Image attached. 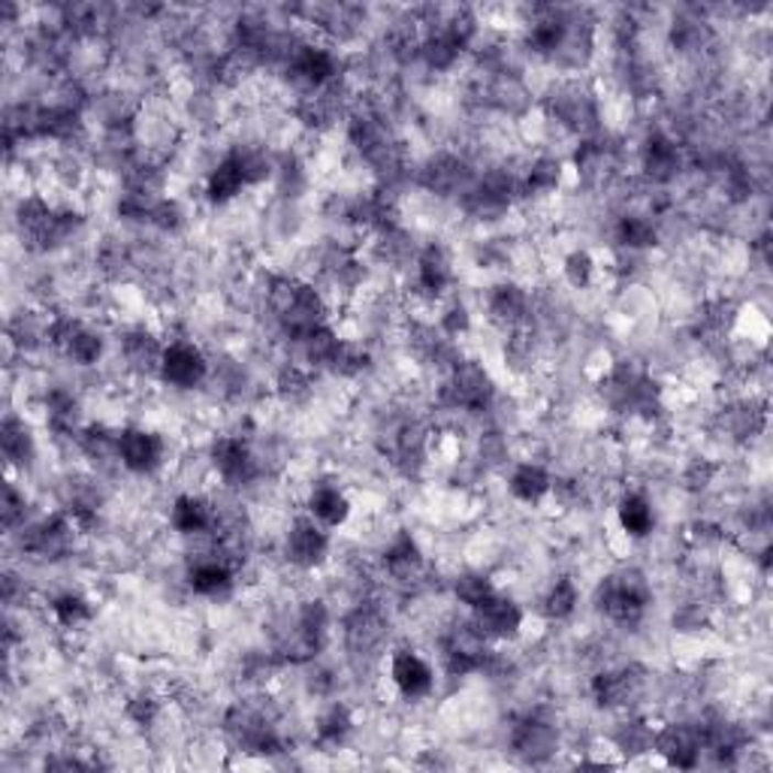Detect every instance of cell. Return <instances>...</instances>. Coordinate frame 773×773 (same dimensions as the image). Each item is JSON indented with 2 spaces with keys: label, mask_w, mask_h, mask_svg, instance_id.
Here are the masks:
<instances>
[{
  "label": "cell",
  "mask_w": 773,
  "mask_h": 773,
  "mask_svg": "<svg viewBox=\"0 0 773 773\" xmlns=\"http://www.w3.org/2000/svg\"><path fill=\"white\" fill-rule=\"evenodd\" d=\"M653 598V586L644 571L638 568H622L617 575L598 584L596 605L598 610L617 625H634L646 613V605Z\"/></svg>",
  "instance_id": "6da1fadb"
},
{
  "label": "cell",
  "mask_w": 773,
  "mask_h": 773,
  "mask_svg": "<svg viewBox=\"0 0 773 773\" xmlns=\"http://www.w3.org/2000/svg\"><path fill=\"white\" fill-rule=\"evenodd\" d=\"M496 396V384H492L490 372L483 369L478 360H466L459 357L457 363L450 366L442 381V402L447 411H459V414H478L492 405Z\"/></svg>",
  "instance_id": "7a4b0ae2"
},
{
  "label": "cell",
  "mask_w": 773,
  "mask_h": 773,
  "mask_svg": "<svg viewBox=\"0 0 773 773\" xmlns=\"http://www.w3.org/2000/svg\"><path fill=\"white\" fill-rule=\"evenodd\" d=\"M211 363L194 339H170L161 360V381L173 390H197L209 381Z\"/></svg>",
  "instance_id": "3957f363"
},
{
  "label": "cell",
  "mask_w": 773,
  "mask_h": 773,
  "mask_svg": "<svg viewBox=\"0 0 773 773\" xmlns=\"http://www.w3.org/2000/svg\"><path fill=\"white\" fill-rule=\"evenodd\" d=\"M329 547H333L329 529L320 526L315 516L300 514L291 523V529H287V535H284L282 553L293 568L315 571V568H320L329 559Z\"/></svg>",
  "instance_id": "277c9868"
},
{
  "label": "cell",
  "mask_w": 773,
  "mask_h": 773,
  "mask_svg": "<svg viewBox=\"0 0 773 773\" xmlns=\"http://www.w3.org/2000/svg\"><path fill=\"white\" fill-rule=\"evenodd\" d=\"M209 466L227 487H248L260 478L258 454L242 435H218L209 447Z\"/></svg>",
  "instance_id": "5b68a950"
},
{
  "label": "cell",
  "mask_w": 773,
  "mask_h": 773,
  "mask_svg": "<svg viewBox=\"0 0 773 773\" xmlns=\"http://www.w3.org/2000/svg\"><path fill=\"white\" fill-rule=\"evenodd\" d=\"M164 435L142 429V426L118 429V466L121 469H128L130 475H154L157 469H164Z\"/></svg>",
  "instance_id": "8992f818"
},
{
  "label": "cell",
  "mask_w": 773,
  "mask_h": 773,
  "mask_svg": "<svg viewBox=\"0 0 773 773\" xmlns=\"http://www.w3.org/2000/svg\"><path fill=\"white\" fill-rule=\"evenodd\" d=\"M471 622L481 629V634L490 644H508V641H516L523 634L526 613H523V608L516 601H511L502 592H496L487 605L471 610Z\"/></svg>",
  "instance_id": "52a82bcc"
},
{
  "label": "cell",
  "mask_w": 773,
  "mask_h": 773,
  "mask_svg": "<svg viewBox=\"0 0 773 773\" xmlns=\"http://www.w3.org/2000/svg\"><path fill=\"white\" fill-rule=\"evenodd\" d=\"M653 752H658L671 767H683V771L698 767L704 755L701 726L668 722L665 728H656V747H653Z\"/></svg>",
  "instance_id": "ba28073f"
},
{
  "label": "cell",
  "mask_w": 773,
  "mask_h": 773,
  "mask_svg": "<svg viewBox=\"0 0 773 773\" xmlns=\"http://www.w3.org/2000/svg\"><path fill=\"white\" fill-rule=\"evenodd\" d=\"M511 747H514L520 759L541 764L559 750V731H556L551 719H544L541 714H529L511 731Z\"/></svg>",
  "instance_id": "9c48e42d"
},
{
  "label": "cell",
  "mask_w": 773,
  "mask_h": 773,
  "mask_svg": "<svg viewBox=\"0 0 773 773\" xmlns=\"http://www.w3.org/2000/svg\"><path fill=\"white\" fill-rule=\"evenodd\" d=\"M390 683L402 698L421 701L435 689V668L414 650H393L390 656Z\"/></svg>",
  "instance_id": "30bf717a"
},
{
  "label": "cell",
  "mask_w": 773,
  "mask_h": 773,
  "mask_svg": "<svg viewBox=\"0 0 773 773\" xmlns=\"http://www.w3.org/2000/svg\"><path fill=\"white\" fill-rule=\"evenodd\" d=\"M457 282V270H454V258L445 246H426L417 254V272H414V284L417 293L438 300L445 296Z\"/></svg>",
  "instance_id": "8fae6325"
},
{
  "label": "cell",
  "mask_w": 773,
  "mask_h": 773,
  "mask_svg": "<svg viewBox=\"0 0 773 773\" xmlns=\"http://www.w3.org/2000/svg\"><path fill=\"white\" fill-rule=\"evenodd\" d=\"M170 526L185 538H211L215 535V502L182 492L170 508Z\"/></svg>",
  "instance_id": "7c38bea8"
},
{
  "label": "cell",
  "mask_w": 773,
  "mask_h": 773,
  "mask_svg": "<svg viewBox=\"0 0 773 773\" xmlns=\"http://www.w3.org/2000/svg\"><path fill=\"white\" fill-rule=\"evenodd\" d=\"M487 312H490L492 324H499L508 333L529 327V315H532V300H529L526 287L520 284H499L492 287L490 300H487Z\"/></svg>",
  "instance_id": "4fadbf2b"
},
{
  "label": "cell",
  "mask_w": 773,
  "mask_h": 773,
  "mask_svg": "<svg viewBox=\"0 0 773 773\" xmlns=\"http://www.w3.org/2000/svg\"><path fill=\"white\" fill-rule=\"evenodd\" d=\"M641 166H644V176L656 185H668L679 176L683 170V152L679 145L665 133H653L646 140L644 152H641Z\"/></svg>",
  "instance_id": "5bb4252c"
},
{
  "label": "cell",
  "mask_w": 773,
  "mask_h": 773,
  "mask_svg": "<svg viewBox=\"0 0 773 773\" xmlns=\"http://www.w3.org/2000/svg\"><path fill=\"white\" fill-rule=\"evenodd\" d=\"M305 514L315 516L320 526L339 529L351 520V499L348 492L341 490L339 483H315L308 492V502H305Z\"/></svg>",
  "instance_id": "9a60e30c"
},
{
  "label": "cell",
  "mask_w": 773,
  "mask_h": 773,
  "mask_svg": "<svg viewBox=\"0 0 773 773\" xmlns=\"http://www.w3.org/2000/svg\"><path fill=\"white\" fill-rule=\"evenodd\" d=\"M166 341H161L149 329H130L121 341V353L130 372L137 375H161V360H164Z\"/></svg>",
  "instance_id": "2e32d148"
},
{
  "label": "cell",
  "mask_w": 773,
  "mask_h": 773,
  "mask_svg": "<svg viewBox=\"0 0 773 773\" xmlns=\"http://www.w3.org/2000/svg\"><path fill=\"white\" fill-rule=\"evenodd\" d=\"M188 584H190V589H194V596L224 598V596H230V592H233L236 571L230 568V565L224 563V559H218V556H215L209 547V553H206L199 563H194V568H190Z\"/></svg>",
  "instance_id": "e0dca14e"
},
{
  "label": "cell",
  "mask_w": 773,
  "mask_h": 773,
  "mask_svg": "<svg viewBox=\"0 0 773 773\" xmlns=\"http://www.w3.org/2000/svg\"><path fill=\"white\" fill-rule=\"evenodd\" d=\"M617 523L629 538L644 541L656 532V511L644 492H622L617 502Z\"/></svg>",
  "instance_id": "ac0fdd59"
},
{
  "label": "cell",
  "mask_w": 773,
  "mask_h": 773,
  "mask_svg": "<svg viewBox=\"0 0 773 773\" xmlns=\"http://www.w3.org/2000/svg\"><path fill=\"white\" fill-rule=\"evenodd\" d=\"M381 563H384L386 575L399 580V584H409V580L423 575V553L409 532H399L396 538L386 544Z\"/></svg>",
  "instance_id": "d6986e66"
},
{
  "label": "cell",
  "mask_w": 773,
  "mask_h": 773,
  "mask_svg": "<svg viewBox=\"0 0 773 773\" xmlns=\"http://www.w3.org/2000/svg\"><path fill=\"white\" fill-rule=\"evenodd\" d=\"M246 188V173H242V166H239L233 152L224 154L221 161L209 170V176H206V197H209V203H215V206L233 203Z\"/></svg>",
  "instance_id": "ffe728a7"
},
{
  "label": "cell",
  "mask_w": 773,
  "mask_h": 773,
  "mask_svg": "<svg viewBox=\"0 0 773 773\" xmlns=\"http://www.w3.org/2000/svg\"><path fill=\"white\" fill-rule=\"evenodd\" d=\"M641 692V677H634L632 671H601L596 679H592V698H596L601 707H629L632 698H638Z\"/></svg>",
  "instance_id": "44dd1931"
},
{
  "label": "cell",
  "mask_w": 773,
  "mask_h": 773,
  "mask_svg": "<svg viewBox=\"0 0 773 773\" xmlns=\"http://www.w3.org/2000/svg\"><path fill=\"white\" fill-rule=\"evenodd\" d=\"M508 490L516 502L538 504L553 492V475L538 462H520L508 478Z\"/></svg>",
  "instance_id": "7402d4cb"
},
{
  "label": "cell",
  "mask_w": 773,
  "mask_h": 773,
  "mask_svg": "<svg viewBox=\"0 0 773 773\" xmlns=\"http://www.w3.org/2000/svg\"><path fill=\"white\" fill-rule=\"evenodd\" d=\"M341 341L345 339H341L339 333L327 324V327L308 333V336L296 341V345H300V353H303V360L308 363V369H315V372L327 369L329 372L333 363H336V357H339Z\"/></svg>",
  "instance_id": "603a6c76"
},
{
  "label": "cell",
  "mask_w": 773,
  "mask_h": 773,
  "mask_svg": "<svg viewBox=\"0 0 773 773\" xmlns=\"http://www.w3.org/2000/svg\"><path fill=\"white\" fill-rule=\"evenodd\" d=\"M0 450L10 466H28L36 454V442L31 426L22 421V417H7L3 426H0Z\"/></svg>",
  "instance_id": "cb8c5ba5"
},
{
  "label": "cell",
  "mask_w": 773,
  "mask_h": 773,
  "mask_svg": "<svg viewBox=\"0 0 773 773\" xmlns=\"http://www.w3.org/2000/svg\"><path fill=\"white\" fill-rule=\"evenodd\" d=\"M613 239L629 254H638V251H646V248L656 246L658 227L646 215H622L617 227H613Z\"/></svg>",
  "instance_id": "d4e9b609"
},
{
  "label": "cell",
  "mask_w": 773,
  "mask_h": 773,
  "mask_svg": "<svg viewBox=\"0 0 773 773\" xmlns=\"http://www.w3.org/2000/svg\"><path fill=\"white\" fill-rule=\"evenodd\" d=\"M563 161L553 157V154H541V157H535V161L526 166V173H523L520 182H523V190L532 197V194H553V190L563 185Z\"/></svg>",
  "instance_id": "484cf974"
},
{
  "label": "cell",
  "mask_w": 773,
  "mask_h": 773,
  "mask_svg": "<svg viewBox=\"0 0 773 773\" xmlns=\"http://www.w3.org/2000/svg\"><path fill=\"white\" fill-rule=\"evenodd\" d=\"M353 731V716L351 710L345 707V704H329L327 710L320 714V719H317V728H315V738L320 747H327V750H336V747H341L345 740H348V734Z\"/></svg>",
  "instance_id": "4316f807"
},
{
  "label": "cell",
  "mask_w": 773,
  "mask_h": 773,
  "mask_svg": "<svg viewBox=\"0 0 773 773\" xmlns=\"http://www.w3.org/2000/svg\"><path fill=\"white\" fill-rule=\"evenodd\" d=\"M577 605H580V589H577V584L571 577H559V580H553L551 589L544 592L541 613H544L547 620L559 622L568 620L577 610Z\"/></svg>",
  "instance_id": "83f0119b"
},
{
  "label": "cell",
  "mask_w": 773,
  "mask_h": 773,
  "mask_svg": "<svg viewBox=\"0 0 773 773\" xmlns=\"http://www.w3.org/2000/svg\"><path fill=\"white\" fill-rule=\"evenodd\" d=\"M613 747L622 755H644L653 752L656 747V728L650 726L646 719H625L622 726L613 731Z\"/></svg>",
  "instance_id": "f1b7e54d"
},
{
  "label": "cell",
  "mask_w": 773,
  "mask_h": 773,
  "mask_svg": "<svg viewBox=\"0 0 773 773\" xmlns=\"http://www.w3.org/2000/svg\"><path fill=\"white\" fill-rule=\"evenodd\" d=\"M52 617H55V622H58L61 629L76 632V629H83V625L91 622L95 608H91V601L85 596H79V592H61V596L52 598Z\"/></svg>",
  "instance_id": "f546056e"
},
{
  "label": "cell",
  "mask_w": 773,
  "mask_h": 773,
  "mask_svg": "<svg viewBox=\"0 0 773 773\" xmlns=\"http://www.w3.org/2000/svg\"><path fill=\"white\" fill-rule=\"evenodd\" d=\"M275 393L282 402L287 405H303L312 399L315 393V378H312V369L308 366H287L282 369V375L275 381Z\"/></svg>",
  "instance_id": "4dcf8cb0"
},
{
  "label": "cell",
  "mask_w": 773,
  "mask_h": 773,
  "mask_svg": "<svg viewBox=\"0 0 773 773\" xmlns=\"http://www.w3.org/2000/svg\"><path fill=\"white\" fill-rule=\"evenodd\" d=\"M499 589L492 584L490 577L483 571H466L454 580V596H457L459 605H466L469 610H478L481 605H487Z\"/></svg>",
  "instance_id": "1f68e13d"
},
{
  "label": "cell",
  "mask_w": 773,
  "mask_h": 773,
  "mask_svg": "<svg viewBox=\"0 0 773 773\" xmlns=\"http://www.w3.org/2000/svg\"><path fill=\"white\" fill-rule=\"evenodd\" d=\"M596 270H598L596 258H592L586 248H575V251H568L563 260L565 282L571 284L575 291H584V287H589V284H592V279H596Z\"/></svg>",
  "instance_id": "d6a6232c"
},
{
  "label": "cell",
  "mask_w": 773,
  "mask_h": 773,
  "mask_svg": "<svg viewBox=\"0 0 773 773\" xmlns=\"http://www.w3.org/2000/svg\"><path fill=\"white\" fill-rule=\"evenodd\" d=\"M369 363H372V357H369V351H366L360 341H341L339 357H336V363H333L329 372L336 378H357L363 375Z\"/></svg>",
  "instance_id": "836d02e7"
},
{
  "label": "cell",
  "mask_w": 773,
  "mask_h": 773,
  "mask_svg": "<svg viewBox=\"0 0 773 773\" xmlns=\"http://www.w3.org/2000/svg\"><path fill=\"white\" fill-rule=\"evenodd\" d=\"M124 714H128V719L133 726L152 728L154 722L161 719V714H164V701H161L154 692H137V695H130V701L124 704Z\"/></svg>",
  "instance_id": "e575fe53"
},
{
  "label": "cell",
  "mask_w": 773,
  "mask_h": 773,
  "mask_svg": "<svg viewBox=\"0 0 773 773\" xmlns=\"http://www.w3.org/2000/svg\"><path fill=\"white\" fill-rule=\"evenodd\" d=\"M24 514H28L24 492L15 490V483H7V487H3V502H0V520H3V529L12 532L15 526H24Z\"/></svg>",
  "instance_id": "d590c367"
},
{
  "label": "cell",
  "mask_w": 773,
  "mask_h": 773,
  "mask_svg": "<svg viewBox=\"0 0 773 773\" xmlns=\"http://www.w3.org/2000/svg\"><path fill=\"white\" fill-rule=\"evenodd\" d=\"M149 224L157 227V230H164V233H176L178 227H185V209L178 206L176 199L164 197L154 206L152 215H149Z\"/></svg>",
  "instance_id": "8d00e7d4"
},
{
  "label": "cell",
  "mask_w": 773,
  "mask_h": 773,
  "mask_svg": "<svg viewBox=\"0 0 773 773\" xmlns=\"http://www.w3.org/2000/svg\"><path fill=\"white\" fill-rule=\"evenodd\" d=\"M438 329L445 333L447 339H454V341L462 339V336L471 329V312L462 303L447 305L445 315L438 317Z\"/></svg>",
  "instance_id": "74e56055"
},
{
  "label": "cell",
  "mask_w": 773,
  "mask_h": 773,
  "mask_svg": "<svg viewBox=\"0 0 773 773\" xmlns=\"http://www.w3.org/2000/svg\"><path fill=\"white\" fill-rule=\"evenodd\" d=\"M716 475H719V466H716V462L695 459V462H689V469L683 471V483H686V490L689 492H704L714 483Z\"/></svg>",
  "instance_id": "f35d334b"
}]
</instances>
